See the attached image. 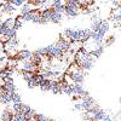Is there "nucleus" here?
I'll list each match as a JSON object with an SVG mask.
<instances>
[{"label": "nucleus", "mask_w": 121, "mask_h": 121, "mask_svg": "<svg viewBox=\"0 0 121 121\" xmlns=\"http://www.w3.org/2000/svg\"><path fill=\"white\" fill-rule=\"evenodd\" d=\"M67 76L70 78V80L73 81V84H79V85H82L84 81H85V76H86V73L84 70H81L76 63H74L73 65H70L67 70Z\"/></svg>", "instance_id": "f257e3e1"}, {"label": "nucleus", "mask_w": 121, "mask_h": 121, "mask_svg": "<svg viewBox=\"0 0 121 121\" xmlns=\"http://www.w3.org/2000/svg\"><path fill=\"white\" fill-rule=\"evenodd\" d=\"M81 99V104H82V109L85 110V112H88V110H91L92 108H95L97 104L95 102V99L92 97L90 96H86V97H81L80 98Z\"/></svg>", "instance_id": "f03ea898"}, {"label": "nucleus", "mask_w": 121, "mask_h": 121, "mask_svg": "<svg viewBox=\"0 0 121 121\" xmlns=\"http://www.w3.org/2000/svg\"><path fill=\"white\" fill-rule=\"evenodd\" d=\"M17 60H22V62H27V60H32L33 58V52L29 51V50H21L18 51L16 57H15Z\"/></svg>", "instance_id": "7ed1b4c3"}, {"label": "nucleus", "mask_w": 121, "mask_h": 121, "mask_svg": "<svg viewBox=\"0 0 121 121\" xmlns=\"http://www.w3.org/2000/svg\"><path fill=\"white\" fill-rule=\"evenodd\" d=\"M55 45H56V47H58L63 53H64V52H68L69 50H70V43H69V40H65L64 38H59L58 41H57Z\"/></svg>", "instance_id": "20e7f679"}, {"label": "nucleus", "mask_w": 121, "mask_h": 121, "mask_svg": "<svg viewBox=\"0 0 121 121\" xmlns=\"http://www.w3.org/2000/svg\"><path fill=\"white\" fill-rule=\"evenodd\" d=\"M32 22L36 24H43V18H41V10L39 7H35L32 10Z\"/></svg>", "instance_id": "39448f33"}, {"label": "nucleus", "mask_w": 121, "mask_h": 121, "mask_svg": "<svg viewBox=\"0 0 121 121\" xmlns=\"http://www.w3.org/2000/svg\"><path fill=\"white\" fill-rule=\"evenodd\" d=\"M73 91H74V95L79 96L80 98H81V97H86V96H90L88 92L82 87V85H79V84H73Z\"/></svg>", "instance_id": "423d86ee"}, {"label": "nucleus", "mask_w": 121, "mask_h": 121, "mask_svg": "<svg viewBox=\"0 0 121 121\" xmlns=\"http://www.w3.org/2000/svg\"><path fill=\"white\" fill-rule=\"evenodd\" d=\"M53 13V10L51 7H46L41 11V18H43V24H46L47 22H51V16Z\"/></svg>", "instance_id": "0eeeda50"}, {"label": "nucleus", "mask_w": 121, "mask_h": 121, "mask_svg": "<svg viewBox=\"0 0 121 121\" xmlns=\"http://www.w3.org/2000/svg\"><path fill=\"white\" fill-rule=\"evenodd\" d=\"M16 7L12 5L11 1H5L1 4V6H0V11H1V13H12L15 12Z\"/></svg>", "instance_id": "6e6552de"}, {"label": "nucleus", "mask_w": 121, "mask_h": 121, "mask_svg": "<svg viewBox=\"0 0 121 121\" xmlns=\"http://www.w3.org/2000/svg\"><path fill=\"white\" fill-rule=\"evenodd\" d=\"M22 69L26 70V72L35 73V74H38V72H39V68H38L35 64H33L30 60H27V62H23V63H22Z\"/></svg>", "instance_id": "1a4fd4ad"}, {"label": "nucleus", "mask_w": 121, "mask_h": 121, "mask_svg": "<svg viewBox=\"0 0 121 121\" xmlns=\"http://www.w3.org/2000/svg\"><path fill=\"white\" fill-rule=\"evenodd\" d=\"M0 103L5 105H9L11 103V93L9 91H1V96H0Z\"/></svg>", "instance_id": "9d476101"}, {"label": "nucleus", "mask_w": 121, "mask_h": 121, "mask_svg": "<svg viewBox=\"0 0 121 121\" xmlns=\"http://www.w3.org/2000/svg\"><path fill=\"white\" fill-rule=\"evenodd\" d=\"M102 22H103V19H100V18H97V19H92V23H91V32L92 33H97L100 26H102Z\"/></svg>", "instance_id": "9b49d317"}, {"label": "nucleus", "mask_w": 121, "mask_h": 121, "mask_svg": "<svg viewBox=\"0 0 121 121\" xmlns=\"http://www.w3.org/2000/svg\"><path fill=\"white\" fill-rule=\"evenodd\" d=\"M13 115L15 113H12V110L5 109L1 114V121H13Z\"/></svg>", "instance_id": "f8f14e48"}, {"label": "nucleus", "mask_w": 121, "mask_h": 121, "mask_svg": "<svg viewBox=\"0 0 121 121\" xmlns=\"http://www.w3.org/2000/svg\"><path fill=\"white\" fill-rule=\"evenodd\" d=\"M43 60H44V57H43V56H40V55L36 53V52H33V58H32V60H30L33 64H35V65L39 68V67H41Z\"/></svg>", "instance_id": "ddd939ff"}, {"label": "nucleus", "mask_w": 121, "mask_h": 121, "mask_svg": "<svg viewBox=\"0 0 121 121\" xmlns=\"http://www.w3.org/2000/svg\"><path fill=\"white\" fill-rule=\"evenodd\" d=\"M38 87H40V90L45 91V92H47V91H51V80H50V79H45L44 81L40 82V85H39Z\"/></svg>", "instance_id": "4468645a"}, {"label": "nucleus", "mask_w": 121, "mask_h": 121, "mask_svg": "<svg viewBox=\"0 0 121 121\" xmlns=\"http://www.w3.org/2000/svg\"><path fill=\"white\" fill-rule=\"evenodd\" d=\"M18 45L17 39H12V40H9V41L5 43V50L6 51H11V50H15Z\"/></svg>", "instance_id": "2eb2a0df"}, {"label": "nucleus", "mask_w": 121, "mask_h": 121, "mask_svg": "<svg viewBox=\"0 0 121 121\" xmlns=\"http://www.w3.org/2000/svg\"><path fill=\"white\" fill-rule=\"evenodd\" d=\"M65 6L70 10H73V11H76V12H80V7L78 5L76 1H74V0H68V1H65Z\"/></svg>", "instance_id": "dca6fc26"}, {"label": "nucleus", "mask_w": 121, "mask_h": 121, "mask_svg": "<svg viewBox=\"0 0 121 121\" xmlns=\"http://www.w3.org/2000/svg\"><path fill=\"white\" fill-rule=\"evenodd\" d=\"M51 9H52V7H51ZM62 21H63V15L53 11V13H52V16H51V22L57 24V23H60Z\"/></svg>", "instance_id": "f3484780"}, {"label": "nucleus", "mask_w": 121, "mask_h": 121, "mask_svg": "<svg viewBox=\"0 0 121 121\" xmlns=\"http://www.w3.org/2000/svg\"><path fill=\"white\" fill-rule=\"evenodd\" d=\"M19 72H21V74L23 75V79L26 80L27 82L30 81V80H33L35 78V75H36L35 73H29V72H26V70H23V69H21Z\"/></svg>", "instance_id": "a211bd4d"}, {"label": "nucleus", "mask_w": 121, "mask_h": 121, "mask_svg": "<svg viewBox=\"0 0 121 121\" xmlns=\"http://www.w3.org/2000/svg\"><path fill=\"white\" fill-rule=\"evenodd\" d=\"M4 86H5L6 91H9L10 93H13V92H16V86H15L13 81H10V82H4Z\"/></svg>", "instance_id": "6ab92c4d"}, {"label": "nucleus", "mask_w": 121, "mask_h": 121, "mask_svg": "<svg viewBox=\"0 0 121 121\" xmlns=\"http://www.w3.org/2000/svg\"><path fill=\"white\" fill-rule=\"evenodd\" d=\"M13 23H15V18H12V17H9L4 22H1V24L6 28H13Z\"/></svg>", "instance_id": "aec40b11"}, {"label": "nucleus", "mask_w": 121, "mask_h": 121, "mask_svg": "<svg viewBox=\"0 0 121 121\" xmlns=\"http://www.w3.org/2000/svg\"><path fill=\"white\" fill-rule=\"evenodd\" d=\"M22 24H23V21H22V18H21V16H17V17H15V23H13V29H15V30H18L19 28H22Z\"/></svg>", "instance_id": "412c9836"}, {"label": "nucleus", "mask_w": 121, "mask_h": 121, "mask_svg": "<svg viewBox=\"0 0 121 121\" xmlns=\"http://www.w3.org/2000/svg\"><path fill=\"white\" fill-rule=\"evenodd\" d=\"M32 10H33V6L32 5H30L28 1L21 7V15H24V13H28V12H30V11H32Z\"/></svg>", "instance_id": "4be33fe9"}, {"label": "nucleus", "mask_w": 121, "mask_h": 121, "mask_svg": "<svg viewBox=\"0 0 121 121\" xmlns=\"http://www.w3.org/2000/svg\"><path fill=\"white\" fill-rule=\"evenodd\" d=\"M11 102H12V104L21 103L22 102V98H21V96H19L17 92H13V93H11Z\"/></svg>", "instance_id": "5701e85b"}, {"label": "nucleus", "mask_w": 121, "mask_h": 121, "mask_svg": "<svg viewBox=\"0 0 121 121\" xmlns=\"http://www.w3.org/2000/svg\"><path fill=\"white\" fill-rule=\"evenodd\" d=\"M79 13H80V12L73 11V10H70V9H68V7L65 6V15H67L68 17H70V18H74V17L79 16Z\"/></svg>", "instance_id": "b1692460"}, {"label": "nucleus", "mask_w": 121, "mask_h": 121, "mask_svg": "<svg viewBox=\"0 0 121 121\" xmlns=\"http://www.w3.org/2000/svg\"><path fill=\"white\" fill-rule=\"evenodd\" d=\"M22 105L23 103H16V104H12V110H13V113H21V110H22Z\"/></svg>", "instance_id": "393cba45"}, {"label": "nucleus", "mask_w": 121, "mask_h": 121, "mask_svg": "<svg viewBox=\"0 0 121 121\" xmlns=\"http://www.w3.org/2000/svg\"><path fill=\"white\" fill-rule=\"evenodd\" d=\"M32 11L28 12V13H24V15H21V18H22V21L23 22H30L32 21Z\"/></svg>", "instance_id": "a878e982"}, {"label": "nucleus", "mask_w": 121, "mask_h": 121, "mask_svg": "<svg viewBox=\"0 0 121 121\" xmlns=\"http://www.w3.org/2000/svg\"><path fill=\"white\" fill-rule=\"evenodd\" d=\"M63 93H65L67 96H73L74 95V91H73V84H69L68 87L63 91Z\"/></svg>", "instance_id": "bb28decb"}, {"label": "nucleus", "mask_w": 121, "mask_h": 121, "mask_svg": "<svg viewBox=\"0 0 121 121\" xmlns=\"http://www.w3.org/2000/svg\"><path fill=\"white\" fill-rule=\"evenodd\" d=\"M34 116H35V112H34L33 109H30L29 112H27V113L24 114L26 120H28V119H34Z\"/></svg>", "instance_id": "cd10ccee"}, {"label": "nucleus", "mask_w": 121, "mask_h": 121, "mask_svg": "<svg viewBox=\"0 0 121 121\" xmlns=\"http://www.w3.org/2000/svg\"><path fill=\"white\" fill-rule=\"evenodd\" d=\"M13 120H16V121H26V117H24V115L21 114V113H16V114L13 115Z\"/></svg>", "instance_id": "c85d7f7f"}, {"label": "nucleus", "mask_w": 121, "mask_h": 121, "mask_svg": "<svg viewBox=\"0 0 121 121\" xmlns=\"http://www.w3.org/2000/svg\"><path fill=\"white\" fill-rule=\"evenodd\" d=\"M12 5L13 6H23L27 1H24V0H12Z\"/></svg>", "instance_id": "c756f323"}, {"label": "nucleus", "mask_w": 121, "mask_h": 121, "mask_svg": "<svg viewBox=\"0 0 121 121\" xmlns=\"http://www.w3.org/2000/svg\"><path fill=\"white\" fill-rule=\"evenodd\" d=\"M27 84H28V87H29V88H34V87H36V86H38L34 79H33V80H30V81H28Z\"/></svg>", "instance_id": "7c9ffc66"}, {"label": "nucleus", "mask_w": 121, "mask_h": 121, "mask_svg": "<svg viewBox=\"0 0 121 121\" xmlns=\"http://www.w3.org/2000/svg\"><path fill=\"white\" fill-rule=\"evenodd\" d=\"M74 108H75L76 110H84V109H82V104H81V102L76 103V104L74 105Z\"/></svg>", "instance_id": "2f4dec72"}, {"label": "nucleus", "mask_w": 121, "mask_h": 121, "mask_svg": "<svg viewBox=\"0 0 121 121\" xmlns=\"http://www.w3.org/2000/svg\"><path fill=\"white\" fill-rule=\"evenodd\" d=\"M114 40H115V39H114V36H112L110 39H108V40H107V41H105V44H107V45H112V44L114 43Z\"/></svg>", "instance_id": "473e14b6"}, {"label": "nucleus", "mask_w": 121, "mask_h": 121, "mask_svg": "<svg viewBox=\"0 0 121 121\" xmlns=\"http://www.w3.org/2000/svg\"><path fill=\"white\" fill-rule=\"evenodd\" d=\"M103 121H113V119L109 116V114H107V115H105V117L103 119Z\"/></svg>", "instance_id": "72a5a7b5"}, {"label": "nucleus", "mask_w": 121, "mask_h": 121, "mask_svg": "<svg viewBox=\"0 0 121 121\" xmlns=\"http://www.w3.org/2000/svg\"><path fill=\"white\" fill-rule=\"evenodd\" d=\"M26 121H36L35 119H28V120H26Z\"/></svg>", "instance_id": "f704fd0d"}, {"label": "nucleus", "mask_w": 121, "mask_h": 121, "mask_svg": "<svg viewBox=\"0 0 121 121\" xmlns=\"http://www.w3.org/2000/svg\"><path fill=\"white\" fill-rule=\"evenodd\" d=\"M4 59H5V57H4V56H3V57H0V62H3Z\"/></svg>", "instance_id": "c9c22d12"}, {"label": "nucleus", "mask_w": 121, "mask_h": 121, "mask_svg": "<svg viewBox=\"0 0 121 121\" xmlns=\"http://www.w3.org/2000/svg\"><path fill=\"white\" fill-rule=\"evenodd\" d=\"M0 29H1V22H0Z\"/></svg>", "instance_id": "e433bc0d"}, {"label": "nucleus", "mask_w": 121, "mask_h": 121, "mask_svg": "<svg viewBox=\"0 0 121 121\" xmlns=\"http://www.w3.org/2000/svg\"><path fill=\"white\" fill-rule=\"evenodd\" d=\"M13 121H16V120H13Z\"/></svg>", "instance_id": "4c0bfd02"}]
</instances>
